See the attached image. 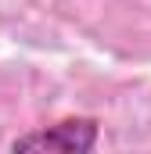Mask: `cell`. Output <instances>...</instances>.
<instances>
[{"instance_id": "obj_1", "label": "cell", "mask_w": 151, "mask_h": 154, "mask_svg": "<svg viewBox=\"0 0 151 154\" xmlns=\"http://www.w3.org/2000/svg\"><path fill=\"white\" fill-rule=\"evenodd\" d=\"M101 140V122L86 115L58 118L50 125H40L33 133H22L18 140H11V151H47V154H86L97 147Z\"/></svg>"}]
</instances>
